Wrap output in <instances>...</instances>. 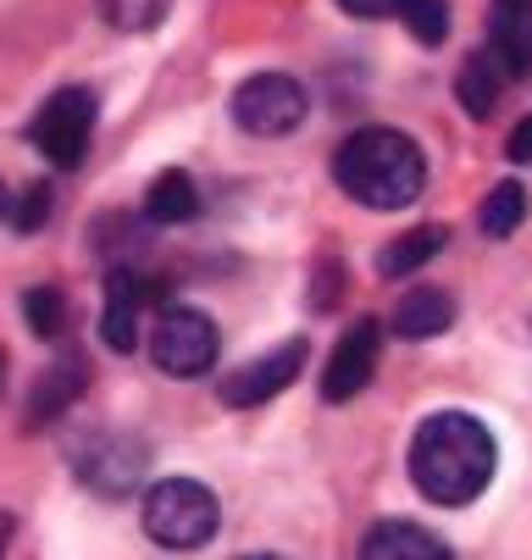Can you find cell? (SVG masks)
<instances>
[{
	"instance_id": "obj_11",
	"label": "cell",
	"mask_w": 532,
	"mask_h": 560,
	"mask_svg": "<svg viewBox=\"0 0 532 560\" xmlns=\"http://www.w3.org/2000/svg\"><path fill=\"white\" fill-rule=\"evenodd\" d=\"M488 50L499 56V67L510 78H521L532 67V0H499L494 28H488Z\"/></svg>"
},
{
	"instance_id": "obj_14",
	"label": "cell",
	"mask_w": 532,
	"mask_h": 560,
	"mask_svg": "<svg viewBox=\"0 0 532 560\" xmlns=\"http://www.w3.org/2000/svg\"><path fill=\"white\" fill-rule=\"evenodd\" d=\"M444 245H449V228L422 222V228L400 233L394 245H383V256H377V272H383V278H411V272H422V267H427Z\"/></svg>"
},
{
	"instance_id": "obj_15",
	"label": "cell",
	"mask_w": 532,
	"mask_h": 560,
	"mask_svg": "<svg viewBox=\"0 0 532 560\" xmlns=\"http://www.w3.org/2000/svg\"><path fill=\"white\" fill-rule=\"evenodd\" d=\"M454 323V300L444 289H416L394 305V339H433Z\"/></svg>"
},
{
	"instance_id": "obj_21",
	"label": "cell",
	"mask_w": 532,
	"mask_h": 560,
	"mask_svg": "<svg viewBox=\"0 0 532 560\" xmlns=\"http://www.w3.org/2000/svg\"><path fill=\"white\" fill-rule=\"evenodd\" d=\"M23 323L39 334V339H61L67 334V294L61 289H28L23 294Z\"/></svg>"
},
{
	"instance_id": "obj_12",
	"label": "cell",
	"mask_w": 532,
	"mask_h": 560,
	"mask_svg": "<svg viewBox=\"0 0 532 560\" xmlns=\"http://www.w3.org/2000/svg\"><path fill=\"white\" fill-rule=\"evenodd\" d=\"M360 555L366 560H438V555H449V544L416 522H377L360 538Z\"/></svg>"
},
{
	"instance_id": "obj_20",
	"label": "cell",
	"mask_w": 532,
	"mask_h": 560,
	"mask_svg": "<svg viewBox=\"0 0 532 560\" xmlns=\"http://www.w3.org/2000/svg\"><path fill=\"white\" fill-rule=\"evenodd\" d=\"M394 18L416 45H444L449 39V7L444 0H394Z\"/></svg>"
},
{
	"instance_id": "obj_13",
	"label": "cell",
	"mask_w": 532,
	"mask_h": 560,
	"mask_svg": "<svg viewBox=\"0 0 532 560\" xmlns=\"http://www.w3.org/2000/svg\"><path fill=\"white\" fill-rule=\"evenodd\" d=\"M84 383H90V366L79 361V355H61L39 383H34V399H28V422H56L72 399L84 394Z\"/></svg>"
},
{
	"instance_id": "obj_10",
	"label": "cell",
	"mask_w": 532,
	"mask_h": 560,
	"mask_svg": "<svg viewBox=\"0 0 532 560\" xmlns=\"http://www.w3.org/2000/svg\"><path fill=\"white\" fill-rule=\"evenodd\" d=\"M162 294V283L156 278H139V272H111L106 278V311H101V339L111 345V350H139V316H144V305Z\"/></svg>"
},
{
	"instance_id": "obj_24",
	"label": "cell",
	"mask_w": 532,
	"mask_h": 560,
	"mask_svg": "<svg viewBox=\"0 0 532 560\" xmlns=\"http://www.w3.org/2000/svg\"><path fill=\"white\" fill-rule=\"evenodd\" d=\"M339 7L355 18H383V12H394V0H339Z\"/></svg>"
},
{
	"instance_id": "obj_22",
	"label": "cell",
	"mask_w": 532,
	"mask_h": 560,
	"mask_svg": "<svg viewBox=\"0 0 532 560\" xmlns=\"http://www.w3.org/2000/svg\"><path fill=\"white\" fill-rule=\"evenodd\" d=\"M45 222H50V189L45 184H28L23 200H17V211H12V228L17 233H39Z\"/></svg>"
},
{
	"instance_id": "obj_5",
	"label": "cell",
	"mask_w": 532,
	"mask_h": 560,
	"mask_svg": "<svg viewBox=\"0 0 532 560\" xmlns=\"http://www.w3.org/2000/svg\"><path fill=\"white\" fill-rule=\"evenodd\" d=\"M234 122L250 139H288L306 122V90L288 72H256L234 90Z\"/></svg>"
},
{
	"instance_id": "obj_23",
	"label": "cell",
	"mask_w": 532,
	"mask_h": 560,
	"mask_svg": "<svg viewBox=\"0 0 532 560\" xmlns=\"http://www.w3.org/2000/svg\"><path fill=\"white\" fill-rule=\"evenodd\" d=\"M505 155H510V162H516V167H527V162H532V112H527V117L516 122V133H510V144H505Z\"/></svg>"
},
{
	"instance_id": "obj_25",
	"label": "cell",
	"mask_w": 532,
	"mask_h": 560,
	"mask_svg": "<svg viewBox=\"0 0 532 560\" xmlns=\"http://www.w3.org/2000/svg\"><path fill=\"white\" fill-rule=\"evenodd\" d=\"M7 211H12V195H7V184H0V222H7Z\"/></svg>"
},
{
	"instance_id": "obj_9",
	"label": "cell",
	"mask_w": 532,
	"mask_h": 560,
	"mask_svg": "<svg viewBox=\"0 0 532 560\" xmlns=\"http://www.w3.org/2000/svg\"><path fill=\"white\" fill-rule=\"evenodd\" d=\"M144 466H150L144 444H133V439H122V433H101V439H90V450L79 455V477H84L95 494H106V500L133 494V489L144 483Z\"/></svg>"
},
{
	"instance_id": "obj_27",
	"label": "cell",
	"mask_w": 532,
	"mask_h": 560,
	"mask_svg": "<svg viewBox=\"0 0 532 560\" xmlns=\"http://www.w3.org/2000/svg\"><path fill=\"white\" fill-rule=\"evenodd\" d=\"M0 383H7V355H0Z\"/></svg>"
},
{
	"instance_id": "obj_3",
	"label": "cell",
	"mask_w": 532,
	"mask_h": 560,
	"mask_svg": "<svg viewBox=\"0 0 532 560\" xmlns=\"http://www.w3.org/2000/svg\"><path fill=\"white\" fill-rule=\"evenodd\" d=\"M144 533L156 538L162 549H200L216 522H222V505L216 494L200 483V477H162V483L144 489Z\"/></svg>"
},
{
	"instance_id": "obj_26",
	"label": "cell",
	"mask_w": 532,
	"mask_h": 560,
	"mask_svg": "<svg viewBox=\"0 0 532 560\" xmlns=\"http://www.w3.org/2000/svg\"><path fill=\"white\" fill-rule=\"evenodd\" d=\"M7 533H12V522H7V516H0V544H7Z\"/></svg>"
},
{
	"instance_id": "obj_4",
	"label": "cell",
	"mask_w": 532,
	"mask_h": 560,
	"mask_svg": "<svg viewBox=\"0 0 532 560\" xmlns=\"http://www.w3.org/2000/svg\"><path fill=\"white\" fill-rule=\"evenodd\" d=\"M95 117H101V106H95L90 90H56L34 112L28 139L39 144V155L50 167H79L90 155V139H95Z\"/></svg>"
},
{
	"instance_id": "obj_8",
	"label": "cell",
	"mask_w": 532,
	"mask_h": 560,
	"mask_svg": "<svg viewBox=\"0 0 532 560\" xmlns=\"http://www.w3.org/2000/svg\"><path fill=\"white\" fill-rule=\"evenodd\" d=\"M306 372V339H288V345H277L272 355H261V361H250V366H239L234 377L222 383V399L234 411H250V406H267V399H277L283 388H294V377Z\"/></svg>"
},
{
	"instance_id": "obj_1",
	"label": "cell",
	"mask_w": 532,
	"mask_h": 560,
	"mask_svg": "<svg viewBox=\"0 0 532 560\" xmlns=\"http://www.w3.org/2000/svg\"><path fill=\"white\" fill-rule=\"evenodd\" d=\"M499 466V444L488 433V422L466 417V411H438L416 428L411 439V483L422 500L433 505H472Z\"/></svg>"
},
{
	"instance_id": "obj_6",
	"label": "cell",
	"mask_w": 532,
	"mask_h": 560,
	"mask_svg": "<svg viewBox=\"0 0 532 560\" xmlns=\"http://www.w3.org/2000/svg\"><path fill=\"white\" fill-rule=\"evenodd\" d=\"M222 339H216V323L205 311H189V305H167L150 328V361H156L167 377H200L211 372Z\"/></svg>"
},
{
	"instance_id": "obj_18",
	"label": "cell",
	"mask_w": 532,
	"mask_h": 560,
	"mask_svg": "<svg viewBox=\"0 0 532 560\" xmlns=\"http://www.w3.org/2000/svg\"><path fill=\"white\" fill-rule=\"evenodd\" d=\"M477 222H483V233H488V238H510V233L527 222V189H521L516 178L494 184V189H488V200H483V211H477Z\"/></svg>"
},
{
	"instance_id": "obj_2",
	"label": "cell",
	"mask_w": 532,
	"mask_h": 560,
	"mask_svg": "<svg viewBox=\"0 0 532 560\" xmlns=\"http://www.w3.org/2000/svg\"><path fill=\"white\" fill-rule=\"evenodd\" d=\"M333 178L366 211H405L427 184V155L400 128H360L339 144Z\"/></svg>"
},
{
	"instance_id": "obj_19",
	"label": "cell",
	"mask_w": 532,
	"mask_h": 560,
	"mask_svg": "<svg viewBox=\"0 0 532 560\" xmlns=\"http://www.w3.org/2000/svg\"><path fill=\"white\" fill-rule=\"evenodd\" d=\"M173 12V0H101V18L117 34H156Z\"/></svg>"
},
{
	"instance_id": "obj_17",
	"label": "cell",
	"mask_w": 532,
	"mask_h": 560,
	"mask_svg": "<svg viewBox=\"0 0 532 560\" xmlns=\"http://www.w3.org/2000/svg\"><path fill=\"white\" fill-rule=\"evenodd\" d=\"M505 67H499V56L488 50V56H472L466 67H461V78H454V95H461V106L472 112V117H488L494 106H499V84H505Z\"/></svg>"
},
{
	"instance_id": "obj_16",
	"label": "cell",
	"mask_w": 532,
	"mask_h": 560,
	"mask_svg": "<svg viewBox=\"0 0 532 560\" xmlns=\"http://www.w3.org/2000/svg\"><path fill=\"white\" fill-rule=\"evenodd\" d=\"M200 211V189H194V178L189 173H162L156 184L144 189V217L150 222H162V228H173V222H189Z\"/></svg>"
},
{
	"instance_id": "obj_7",
	"label": "cell",
	"mask_w": 532,
	"mask_h": 560,
	"mask_svg": "<svg viewBox=\"0 0 532 560\" xmlns=\"http://www.w3.org/2000/svg\"><path fill=\"white\" fill-rule=\"evenodd\" d=\"M377 361H383V323L360 316V323L333 345V355H328V366H322V399H328V406H344V399H355V394L377 377Z\"/></svg>"
}]
</instances>
